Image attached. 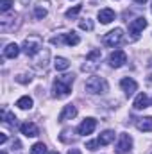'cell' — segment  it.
<instances>
[{"label": "cell", "mask_w": 152, "mask_h": 154, "mask_svg": "<svg viewBox=\"0 0 152 154\" xmlns=\"http://www.w3.org/2000/svg\"><path fill=\"white\" fill-rule=\"evenodd\" d=\"M72 82H74V75H61L54 81L52 86V95L56 99H65L72 93Z\"/></svg>", "instance_id": "1"}, {"label": "cell", "mask_w": 152, "mask_h": 154, "mask_svg": "<svg viewBox=\"0 0 152 154\" xmlns=\"http://www.w3.org/2000/svg\"><path fill=\"white\" fill-rule=\"evenodd\" d=\"M86 91L88 93H93V95H99V93H106L108 91V81L104 77H90L84 84Z\"/></svg>", "instance_id": "2"}, {"label": "cell", "mask_w": 152, "mask_h": 154, "mask_svg": "<svg viewBox=\"0 0 152 154\" xmlns=\"http://www.w3.org/2000/svg\"><path fill=\"white\" fill-rule=\"evenodd\" d=\"M41 48H43V47H41V41H39L38 38H27L23 41V45H22V50H23L29 57H34Z\"/></svg>", "instance_id": "3"}, {"label": "cell", "mask_w": 152, "mask_h": 154, "mask_svg": "<svg viewBox=\"0 0 152 154\" xmlns=\"http://www.w3.org/2000/svg\"><path fill=\"white\" fill-rule=\"evenodd\" d=\"M123 41V31L122 29H113L104 36V45L106 47H118Z\"/></svg>", "instance_id": "4"}, {"label": "cell", "mask_w": 152, "mask_h": 154, "mask_svg": "<svg viewBox=\"0 0 152 154\" xmlns=\"http://www.w3.org/2000/svg\"><path fill=\"white\" fill-rule=\"evenodd\" d=\"M147 27V20L143 18V16H140V18H136V20H132L131 23H129V32H131V36L134 39L140 38V34H141V31Z\"/></svg>", "instance_id": "5"}, {"label": "cell", "mask_w": 152, "mask_h": 154, "mask_svg": "<svg viewBox=\"0 0 152 154\" xmlns=\"http://www.w3.org/2000/svg\"><path fill=\"white\" fill-rule=\"evenodd\" d=\"M131 147H132V138L129 136V134H120V138H118V143H116V147H114V151L116 154H127L131 151Z\"/></svg>", "instance_id": "6"}, {"label": "cell", "mask_w": 152, "mask_h": 154, "mask_svg": "<svg viewBox=\"0 0 152 154\" xmlns=\"http://www.w3.org/2000/svg\"><path fill=\"white\" fill-rule=\"evenodd\" d=\"M109 65L113 66V68H120V66H123L125 63H127V54L123 52V50H114L109 54Z\"/></svg>", "instance_id": "7"}, {"label": "cell", "mask_w": 152, "mask_h": 154, "mask_svg": "<svg viewBox=\"0 0 152 154\" xmlns=\"http://www.w3.org/2000/svg\"><path fill=\"white\" fill-rule=\"evenodd\" d=\"M95 127H97V120L90 116V118H84V120L81 122V125L77 127V133L82 134V136H86V134H91V133L95 131Z\"/></svg>", "instance_id": "8"}, {"label": "cell", "mask_w": 152, "mask_h": 154, "mask_svg": "<svg viewBox=\"0 0 152 154\" xmlns=\"http://www.w3.org/2000/svg\"><path fill=\"white\" fill-rule=\"evenodd\" d=\"M100 57H102V52H100L99 48L88 52V54H86V63H91V65H90L88 68H84V72H86V70H93V68H97V65L100 63Z\"/></svg>", "instance_id": "9"}, {"label": "cell", "mask_w": 152, "mask_h": 154, "mask_svg": "<svg viewBox=\"0 0 152 154\" xmlns=\"http://www.w3.org/2000/svg\"><path fill=\"white\" fill-rule=\"evenodd\" d=\"M120 86H122V90H123V93H125L127 97H131V95L138 90L136 81H134V79H131V77H123V79L120 81Z\"/></svg>", "instance_id": "10"}, {"label": "cell", "mask_w": 152, "mask_h": 154, "mask_svg": "<svg viewBox=\"0 0 152 154\" xmlns=\"http://www.w3.org/2000/svg\"><path fill=\"white\" fill-rule=\"evenodd\" d=\"M20 131H22V134H25V136H29V138H34V136L39 134L36 124H32V122H23V124L20 125Z\"/></svg>", "instance_id": "11"}, {"label": "cell", "mask_w": 152, "mask_h": 154, "mask_svg": "<svg viewBox=\"0 0 152 154\" xmlns=\"http://www.w3.org/2000/svg\"><path fill=\"white\" fill-rule=\"evenodd\" d=\"M77 116V108L74 104H68L63 108V111L59 113V122H66V120H72Z\"/></svg>", "instance_id": "12"}, {"label": "cell", "mask_w": 152, "mask_h": 154, "mask_svg": "<svg viewBox=\"0 0 152 154\" xmlns=\"http://www.w3.org/2000/svg\"><path fill=\"white\" fill-rule=\"evenodd\" d=\"M99 20H100V23H111L114 20V11L109 9V7L100 9V11H99Z\"/></svg>", "instance_id": "13"}, {"label": "cell", "mask_w": 152, "mask_h": 154, "mask_svg": "<svg viewBox=\"0 0 152 154\" xmlns=\"http://www.w3.org/2000/svg\"><path fill=\"white\" fill-rule=\"evenodd\" d=\"M22 47H18L16 43H9L5 48H4V57H9V59H14L18 54H20Z\"/></svg>", "instance_id": "14"}, {"label": "cell", "mask_w": 152, "mask_h": 154, "mask_svg": "<svg viewBox=\"0 0 152 154\" xmlns=\"http://www.w3.org/2000/svg\"><path fill=\"white\" fill-rule=\"evenodd\" d=\"M114 140V131L111 129H108V131H104L99 138H97V142H99V145H109L111 142Z\"/></svg>", "instance_id": "15"}, {"label": "cell", "mask_w": 152, "mask_h": 154, "mask_svg": "<svg viewBox=\"0 0 152 154\" xmlns=\"http://www.w3.org/2000/svg\"><path fill=\"white\" fill-rule=\"evenodd\" d=\"M132 106H134V109H138V111L149 108V97H147L145 93H140V95L134 99V104H132Z\"/></svg>", "instance_id": "16"}, {"label": "cell", "mask_w": 152, "mask_h": 154, "mask_svg": "<svg viewBox=\"0 0 152 154\" xmlns=\"http://www.w3.org/2000/svg\"><path fill=\"white\" fill-rule=\"evenodd\" d=\"M63 41H65L68 47H75V45H79L81 38H79V34H75V32L72 31V32H66V34H63Z\"/></svg>", "instance_id": "17"}, {"label": "cell", "mask_w": 152, "mask_h": 154, "mask_svg": "<svg viewBox=\"0 0 152 154\" xmlns=\"http://www.w3.org/2000/svg\"><path fill=\"white\" fill-rule=\"evenodd\" d=\"M136 125H138V129H140V131H145V133L152 131V116H145V118H140Z\"/></svg>", "instance_id": "18"}, {"label": "cell", "mask_w": 152, "mask_h": 154, "mask_svg": "<svg viewBox=\"0 0 152 154\" xmlns=\"http://www.w3.org/2000/svg\"><path fill=\"white\" fill-rule=\"evenodd\" d=\"M32 99L29 97V95H25V97H20L18 100H16V106L20 108V109H31L32 108Z\"/></svg>", "instance_id": "19"}, {"label": "cell", "mask_w": 152, "mask_h": 154, "mask_svg": "<svg viewBox=\"0 0 152 154\" xmlns=\"http://www.w3.org/2000/svg\"><path fill=\"white\" fill-rule=\"evenodd\" d=\"M54 66H56V70H68L70 68V61L66 59V57H56L54 59Z\"/></svg>", "instance_id": "20"}, {"label": "cell", "mask_w": 152, "mask_h": 154, "mask_svg": "<svg viewBox=\"0 0 152 154\" xmlns=\"http://www.w3.org/2000/svg\"><path fill=\"white\" fill-rule=\"evenodd\" d=\"M2 120H4L5 124L13 125V127L16 125V116H14V115H11V113H9V111H5V109L2 111Z\"/></svg>", "instance_id": "21"}, {"label": "cell", "mask_w": 152, "mask_h": 154, "mask_svg": "<svg viewBox=\"0 0 152 154\" xmlns=\"http://www.w3.org/2000/svg\"><path fill=\"white\" fill-rule=\"evenodd\" d=\"M45 152H47V145L43 142H38L31 147V154H45Z\"/></svg>", "instance_id": "22"}, {"label": "cell", "mask_w": 152, "mask_h": 154, "mask_svg": "<svg viewBox=\"0 0 152 154\" xmlns=\"http://www.w3.org/2000/svg\"><path fill=\"white\" fill-rule=\"evenodd\" d=\"M79 27H81L82 31H93V22H91V20H82V22L79 23Z\"/></svg>", "instance_id": "23"}, {"label": "cell", "mask_w": 152, "mask_h": 154, "mask_svg": "<svg viewBox=\"0 0 152 154\" xmlns=\"http://www.w3.org/2000/svg\"><path fill=\"white\" fill-rule=\"evenodd\" d=\"M81 9H82L81 5H75V7H72V9H68V11H66V18H75L77 14L81 13Z\"/></svg>", "instance_id": "24"}, {"label": "cell", "mask_w": 152, "mask_h": 154, "mask_svg": "<svg viewBox=\"0 0 152 154\" xmlns=\"http://www.w3.org/2000/svg\"><path fill=\"white\" fill-rule=\"evenodd\" d=\"M13 5V0H0V11L2 13H7Z\"/></svg>", "instance_id": "25"}, {"label": "cell", "mask_w": 152, "mask_h": 154, "mask_svg": "<svg viewBox=\"0 0 152 154\" xmlns=\"http://www.w3.org/2000/svg\"><path fill=\"white\" fill-rule=\"evenodd\" d=\"M34 16H36V18H38V20H43V18H45V16H47V9H45V7H36V9H34Z\"/></svg>", "instance_id": "26"}, {"label": "cell", "mask_w": 152, "mask_h": 154, "mask_svg": "<svg viewBox=\"0 0 152 154\" xmlns=\"http://www.w3.org/2000/svg\"><path fill=\"white\" fill-rule=\"evenodd\" d=\"M31 79H32V77H31V75H25V74H20V75L14 77V81H16V82H22V84L31 82Z\"/></svg>", "instance_id": "27"}, {"label": "cell", "mask_w": 152, "mask_h": 154, "mask_svg": "<svg viewBox=\"0 0 152 154\" xmlns=\"http://www.w3.org/2000/svg\"><path fill=\"white\" fill-rule=\"evenodd\" d=\"M99 147V142H88L86 143V149H90V151H95Z\"/></svg>", "instance_id": "28"}, {"label": "cell", "mask_w": 152, "mask_h": 154, "mask_svg": "<svg viewBox=\"0 0 152 154\" xmlns=\"http://www.w3.org/2000/svg\"><path fill=\"white\" fill-rule=\"evenodd\" d=\"M7 142V134L5 133H0V145H4Z\"/></svg>", "instance_id": "29"}, {"label": "cell", "mask_w": 152, "mask_h": 154, "mask_svg": "<svg viewBox=\"0 0 152 154\" xmlns=\"http://www.w3.org/2000/svg\"><path fill=\"white\" fill-rule=\"evenodd\" d=\"M68 154H81V151H79V149H70Z\"/></svg>", "instance_id": "30"}, {"label": "cell", "mask_w": 152, "mask_h": 154, "mask_svg": "<svg viewBox=\"0 0 152 154\" xmlns=\"http://www.w3.org/2000/svg\"><path fill=\"white\" fill-rule=\"evenodd\" d=\"M134 2H136V4H145L147 0H134Z\"/></svg>", "instance_id": "31"}, {"label": "cell", "mask_w": 152, "mask_h": 154, "mask_svg": "<svg viewBox=\"0 0 152 154\" xmlns=\"http://www.w3.org/2000/svg\"><path fill=\"white\" fill-rule=\"evenodd\" d=\"M48 154H59V152L57 151H52V152H48Z\"/></svg>", "instance_id": "32"}, {"label": "cell", "mask_w": 152, "mask_h": 154, "mask_svg": "<svg viewBox=\"0 0 152 154\" xmlns=\"http://www.w3.org/2000/svg\"><path fill=\"white\" fill-rule=\"evenodd\" d=\"M0 154H7V152H5V151H2V152H0Z\"/></svg>", "instance_id": "33"}, {"label": "cell", "mask_w": 152, "mask_h": 154, "mask_svg": "<svg viewBox=\"0 0 152 154\" xmlns=\"http://www.w3.org/2000/svg\"><path fill=\"white\" fill-rule=\"evenodd\" d=\"M150 66H152V59H150Z\"/></svg>", "instance_id": "34"}, {"label": "cell", "mask_w": 152, "mask_h": 154, "mask_svg": "<svg viewBox=\"0 0 152 154\" xmlns=\"http://www.w3.org/2000/svg\"><path fill=\"white\" fill-rule=\"evenodd\" d=\"M150 11H152V9H150Z\"/></svg>", "instance_id": "35"}]
</instances>
